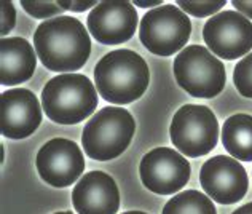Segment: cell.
Instances as JSON below:
<instances>
[{
    "mask_svg": "<svg viewBox=\"0 0 252 214\" xmlns=\"http://www.w3.org/2000/svg\"><path fill=\"white\" fill-rule=\"evenodd\" d=\"M34 48L46 69L74 72L88 61L91 40L82 21L72 16H58L37 28Z\"/></svg>",
    "mask_w": 252,
    "mask_h": 214,
    "instance_id": "6da1fadb",
    "label": "cell"
},
{
    "mask_svg": "<svg viewBox=\"0 0 252 214\" xmlns=\"http://www.w3.org/2000/svg\"><path fill=\"white\" fill-rule=\"evenodd\" d=\"M94 83L102 99L125 106L134 103L145 93L150 83V71L136 51L115 50L97 61Z\"/></svg>",
    "mask_w": 252,
    "mask_h": 214,
    "instance_id": "7a4b0ae2",
    "label": "cell"
},
{
    "mask_svg": "<svg viewBox=\"0 0 252 214\" xmlns=\"http://www.w3.org/2000/svg\"><path fill=\"white\" fill-rule=\"evenodd\" d=\"M46 117L59 125H75L88 118L97 107V91L83 73L53 77L42 91Z\"/></svg>",
    "mask_w": 252,
    "mask_h": 214,
    "instance_id": "3957f363",
    "label": "cell"
},
{
    "mask_svg": "<svg viewBox=\"0 0 252 214\" xmlns=\"http://www.w3.org/2000/svg\"><path fill=\"white\" fill-rule=\"evenodd\" d=\"M134 131V118L128 110L117 106L104 107L85 125L83 150L90 158L99 162L117 158L128 149Z\"/></svg>",
    "mask_w": 252,
    "mask_h": 214,
    "instance_id": "277c9868",
    "label": "cell"
},
{
    "mask_svg": "<svg viewBox=\"0 0 252 214\" xmlns=\"http://www.w3.org/2000/svg\"><path fill=\"white\" fill-rule=\"evenodd\" d=\"M174 77L193 98H214L222 93L227 73L222 61L201 45H189L174 59Z\"/></svg>",
    "mask_w": 252,
    "mask_h": 214,
    "instance_id": "5b68a950",
    "label": "cell"
},
{
    "mask_svg": "<svg viewBox=\"0 0 252 214\" xmlns=\"http://www.w3.org/2000/svg\"><path fill=\"white\" fill-rule=\"evenodd\" d=\"M191 34V21L177 5L164 3L149 10L139 26V38L150 53L171 56L182 51Z\"/></svg>",
    "mask_w": 252,
    "mask_h": 214,
    "instance_id": "8992f818",
    "label": "cell"
},
{
    "mask_svg": "<svg viewBox=\"0 0 252 214\" xmlns=\"http://www.w3.org/2000/svg\"><path fill=\"white\" fill-rule=\"evenodd\" d=\"M171 141L184 155L196 158L208 155L219 141V123L209 107L187 104L172 117Z\"/></svg>",
    "mask_w": 252,
    "mask_h": 214,
    "instance_id": "52a82bcc",
    "label": "cell"
},
{
    "mask_svg": "<svg viewBox=\"0 0 252 214\" xmlns=\"http://www.w3.org/2000/svg\"><path fill=\"white\" fill-rule=\"evenodd\" d=\"M203 38L212 55L233 61L252 50V23L236 10L220 11L204 24Z\"/></svg>",
    "mask_w": 252,
    "mask_h": 214,
    "instance_id": "ba28073f",
    "label": "cell"
},
{
    "mask_svg": "<svg viewBox=\"0 0 252 214\" xmlns=\"http://www.w3.org/2000/svg\"><path fill=\"white\" fill-rule=\"evenodd\" d=\"M142 184L158 195H172L187 185L190 163L177 150L157 147L147 152L139 166Z\"/></svg>",
    "mask_w": 252,
    "mask_h": 214,
    "instance_id": "9c48e42d",
    "label": "cell"
},
{
    "mask_svg": "<svg viewBox=\"0 0 252 214\" xmlns=\"http://www.w3.org/2000/svg\"><path fill=\"white\" fill-rule=\"evenodd\" d=\"M35 163L40 178L58 189L72 185L85 171V157L80 147L64 138H55L43 144Z\"/></svg>",
    "mask_w": 252,
    "mask_h": 214,
    "instance_id": "30bf717a",
    "label": "cell"
},
{
    "mask_svg": "<svg viewBox=\"0 0 252 214\" xmlns=\"http://www.w3.org/2000/svg\"><path fill=\"white\" fill-rule=\"evenodd\" d=\"M201 187L212 202L233 205L248 192V173L236 158L216 155L203 165L200 173Z\"/></svg>",
    "mask_w": 252,
    "mask_h": 214,
    "instance_id": "8fae6325",
    "label": "cell"
},
{
    "mask_svg": "<svg viewBox=\"0 0 252 214\" xmlns=\"http://www.w3.org/2000/svg\"><path fill=\"white\" fill-rule=\"evenodd\" d=\"M88 31L104 45H120L136 34L137 11L131 2L105 0L99 2L88 15Z\"/></svg>",
    "mask_w": 252,
    "mask_h": 214,
    "instance_id": "7c38bea8",
    "label": "cell"
},
{
    "mask_svg": "<svg viewBox=\"0 0 252 214\" xmlns=\"http://www.w3.org/2000/svg\"><path fill=\"white\" fill-rule=\"evenodd\" d=\"M0 130L3 138L24 139L42 123V107L37 96L26 88H13L2 93L0 99Z\"/></svg>",
    "mask_w": 252,
    "mask_h": 214,
    "instance_id": "4fadbf2b",
    "label": "cell"
},
{
    "mask_svg": "<svg viewBox=\"0 0 252 214\" xmlns=\"http://www.w3.org/2000/svg\"><path fill=\"white\" fill-rule=\"evenodd\" d=\"M72 203L78 214H117L120 192L115 180L102 171H90L72 192Z\"/></svg>",
    "mask_w": 252,
    "mask_h": 214,
    "instance_id": "5bb4252c",
    "label": "cell"
},
{
    "mask_svg": "<svg viewBox=\"0 0 252 214\" xmlns=\"http://www.w3.org/2000/svg\"><path fill=\"white\" fill-rule=\"evenodd\" d=\"M37 66L35 48L26 38L2 37L0 40V83L15 86L32 77Z\"/></svg>",
    "mask_w": 252,
    "mask_h": 214,
    "instance_id": "9a60e30c",
    "label": "cell"
},
{
    "mask_svg": "<svg viewBox=\"0 0 252 214\" xmlns=\"http://www.w3.org/2000/svg\"><path fill=\"white\" fill-rule=\"evenodd\" d=\"M222 144L231 157L252 162V115L235 113L222 126Z\"/></svg>",
    "mask_w": 252,
    "mask_h": 214,
    "instance_id": "2e32d148",
    "label": "cell"
},
{
    "mask_svg": "<svg viewBox=\"0 0 252 214\" xmlns=\"http://www.w3.org/2000/svg\"><path fill=\"white\" fill-rule=\"evenodd\" d=\"M161 214H217L214 202L200 190H185L164 205Z\"/></svg>",
    "mask_w": 252,
    "mask_h": 214,
    "instance_id": "e0dca14e",
    "label": "cell"
},
{
    "mask_svg": "<svg viewBox=\"0 0 252 214\" xmlns=\"http://www.w3.org/2000/svg\"><path fill=\"white\" fill-rule=\"evenodd\" d=\"M233 83L241 96L252 99V51L236 64Z\"/></svg>",
    "mask_w": 252,
    "mask_h": 214,
    "instance_id": "ac0fdd59",
    "label": "cell"
},
{
    "mask_svg": "<svg viewBox=\"0 0 252 214\" xmlns=\"http://www.w3.org/2000/svg\"><path fill=\"white\" fill-rule=\"evenodd\" d=\"M179 8L184 13L196 18H206V16H214L217 15L219 10H222L225 6L223 0H219V2H184V0H179L176 3Z\"/></svg>",
    "mask_w": 252,
    "mask_h": 214,
    "instance_id": "d6986e66",
    "label": "cell"
},
{
    "mask_svg": "<svg viewBox=\"0 0 252 214\" xmlns=\"http://www.w3.org/2000/svg\"><path fill=\"white\" fill-rule=\"evenodd\" d=\"M21 5L31 16L45 19V21L53 19V16L58 18V15H61L64 11L58 2H21Z\"/></svg>",
    "mask_w": 252,
    "mask_h": 214,
    "instance_id": "ffe728a7",
    "label": "cell"
},
{
    "mask_svg": "<svg viewBox=\"0 0 252 214\" xmlns=\"http://www.w3.org/2000/svg\"><path fill=\"white\" fill-rule=\"evenodd\" d=\"M0 13H2V19H0V24H2V29H0V36H6L10 34L15 28L16 23V10L13 2H8V0H2L0 2Z\"/></svg>",
    "mask_w": 252,
    "mask_h": 214,
    "instance_id": "44dd1931",
    "label": "cell"
},
{
    "mask_svg": "<svg viewBox=\"0 0 252 214\" xmlns=\"http://www.w3.org/2000/svg\"><path fill=\"white\" fill-rule=\"evenodd\" d=\"M63 10H72V11H85L90 8H94L97 5L96 2H58Z\"/></svg>",
    "mask_w": 252,
    "mask_h": 214,
    "instance_id": "7402d4cb",
    "label": "cell"
},
{
    "mask_svg": "<svg viewBox=\"0 0 252 214\" xmlns=\"http://www.w3.org/2000/svg\"><path fill=\"white\" fill-rule=\"evenodd\" d=\"M231 5H233L235 10H238V13H241L243 16H246L248 19H252V2H241V0H233Z\"/></svg>",
    "mask_w": 252,
    "mask_h": 214,
    "instance_id": "603a6c76",
    "label": "cell"
},
{
    "mask_svg": "<svg viewBox=\"0 0 252 214\" xmlns=\"http://www.w3.org/2000/svg\"><path fill=\"white\" fill-rule=\"evenodd\" d=\"M134 5L136 6H141V8H158V6H161V5H164L161 0H158V2H134Z\"/></svg>",
    "mask_w": 252,
    "mask_h": 214,
    "instance_id": "cb8c5ba5",
    "label": "cell"
},
{
    "mask_svg": "<svg viewBox=\"0 0 252 214\" xmlns=\"http://www.w3.org/2000/svg\"><path fill=\"white\" fill-rule=\"evenodd\" d=\"M231 214H252V202L240 206V208H238L236 211H233Z\"/></svg>",
    "mask_w": 252,
    "mask_h": 214,
    "instance_id": "d4e9b609",
    "label": "cell"
},
{
    "mask_svg": "<svg viewBox=\"0 0 252 214\" xmlns=\"http://www.w3.org/2000/svg\"><path fill=\"white\" fill-rule=\"evenodd\" d=\"M123 214H147V213H142V211H126Z\"/></svg>",
    "mask_w": 252,
    "mask_h": 214,
    "instance_id": "484cf974",
    "label": "cell"
},
{
    "mask_svg": "<svg viewBox=\"0 0 252 214\" xmlns=\"http://www.w3.org/2000/svg\"><path fill=\"white\" fill-rule=\"evenodd\" d=\"M55 214H74L72 211H59V213H55Z\"/></svg>",
    "mask_w": 252,
    "mask_h": 214,
    "instance_id": "4316f807",
    "label": "cell"
}]
</instances>
